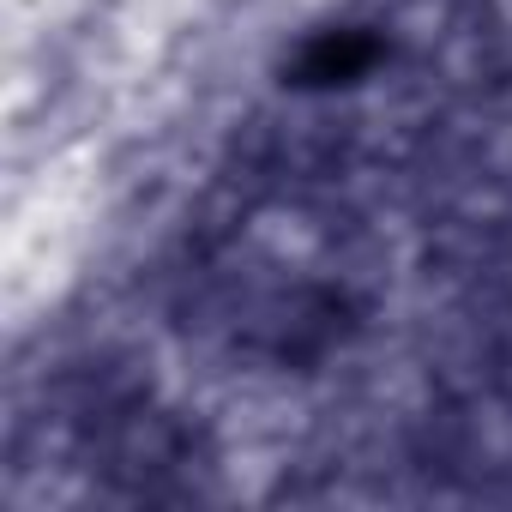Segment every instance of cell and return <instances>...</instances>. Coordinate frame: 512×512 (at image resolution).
I'll use <instances>...</instances> for the list:
<instances>
[{
	"label": "cell",
	"instance_id": "1",
	"mask_svg": "<svg viewBox=\"0 0 512 512\" xmlns=\"http://www.w3.org/2000/svg\"><path fill=\"white\" fill-rule=\"evenodd\" d=\"M356 61H368V43H326V49L314 55V67H308V79H338V73H350Z\"/></svg>",
	"mask_w": 512,
	"mask_h": 512
}]
</instances>
